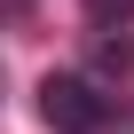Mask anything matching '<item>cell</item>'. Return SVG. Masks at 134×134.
<instances>
[{
	"instance_id": "7a4b0ae2",
	"label": "cell",
	"mask_w": 134,
	"mask_h": 134,
	"mask_svg": "<svg viewBox=\"0 0 134 134\" xmlns=\"http://www.w3.org/2000/svg\"><path fill=\"white\" fill-rule=\"evenodd\" d=\"M79 8H87L95 24H126V16H134V0H79Z\"/></svg>"
},
{
	"instance_id": "6da1fadb",
	"label": "cell",
	"mask_w": 134,
	"mask_h": 134,
	"mask_svg": "<svg viewBox=\"0 0 134 134\" xmlns=\"http://www.w3.org/2000/svg\"><path fill=\"white\" fill-rule=\"evenodd\" d=\"M40 118L55 134H103V126H118V95L87 71H47L40 79Z\"/></svg>"
},
{
	"instance_id": "3957f363",
	"label": "cell",
	"mask_w": 134,
	"mask_h": 134,
	"mask_svg": "<svg viewBox=\"0 0 134 134\" xmlns=\"http://www.w3.org/2000/svg\"><path fill=\"white\" fill-rule=\"evenodd\" d=\"M126 55H134L126 40H103V47H95V63H103V71H126Z\"/></svg>"
}]
</instances>
